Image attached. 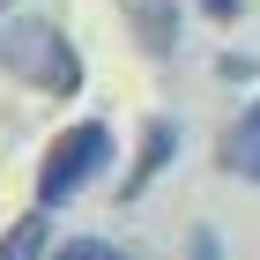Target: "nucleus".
<instances>
[{
    "label": "nucleus",
    "instance_id": "obj_1",
    "mask_svg": "<svg viewBox=\"0 0 260 260\" xmlns=\"http://www.w3.org/2000/svg\"><path fill=\"white\" fill-rule=\"evenodd\" d=\"M0 67L15 82H30V89H45V97H75L82 89V52L67 45L60 22H45V15H15L0 30Z\"/></svg>",
    "mask_w": 260,
    "mask_h": 260
},
{
    "label": "nucleus",
    "instance_id": "obj_2",
    "mask_svg": "<svg viewBox=\"0 0 260 260\" xmlns=\"http://www.w3.org/2000/svg\"><path fill=\"white\" fill-rule=\"evenodd\" d=\"M112 156H119V141H112V126H104V119L67 126V134L45 149V164H38V208H67L82 186L104 179V164H112Z\"/></svg>",
    "mask_w": 260,
    "mask_h": 260
},
{
    "label": "nucleus",
    "instance_id": "obj_3",
    "mask_svg": "<svg viewBox=\"0 0 260 260\" xmlns=\"http://www.w3.org/2000/svg\"><path fill=\"white\" fill-rule=\"evenodd\" d=\"M223 171H238V179L260 186V97L245 104L238 119H231V134H223Z\"/></svg>",
    "mask_w": 260,
    "mask_h": 260
},
{
    "label": "nucleus",
    "instance_id": "obj_4",
    "mask_svg": "<svg viewBox=\"0 0 260 260\" xmlns=\"http://www.w3.org/2000/svg\"><path fill=\"white\" fill-rule=\"evenodd\" d=\"M171 156H179V126H171V119H156L149 134H141V164L126 171V201H134V193H149V179H164V164H171Z\"/></svg>",
    "mask_w": 260,
    "mask_h": 260
},
{
    "label": "nucleus",
    "instance_id": "obj_5",
    "mask_svg": "<svg viewBox=\"0 0 260 260\" xmlns=\"http://www.w3.org/2000/svg\"><path fill=\"white\" fill-rule=\"evenodd\" d=\"M126 15L141 22L149 52H171V15H179V0H126Z\"/></svg>",
    "mask_w": 260,
    "mask_h": 260
},
{
    "label": "nucleus",
    "instance_id": "obj_6",
    "mask_svg": "<svg viewBox=\"0 0 260 260\" xmlns=\"http://www.w3.org/2000/svg\"><path fill=\"white\" fill-rule=\"evenodd\" d=\"M45 216H52V208H30V216H22L15 231L0 238V260H38V253H45V231H52Z\"/></svg>",
    "mask_w": 260,
    "mask_h": 260
},
{
    "label": "nucleus",
    "instance_id": "obj_7",
    "mask_svg": "<svg viewBox=\"0 0 260 260\" xmlns=\"http://www.w3.org/2000/svg\"><path fill=\"white\" fill-rule=\"evenodd\" d=\"M52 260H126V253H119V245H104V238H67Z\"/></svg>",
    "mask_w": 260,
    "mask_h": 260
},
{
    "label": "nucleus",
    "instance_id": "obj_8",
    "mask_svg": "<svg viewBox=\"0 0 260 260\" xmlns=\"http://www.w3.org/2000/svg\"><path fill=\"white\" fill-rule=\"evenodd\" d=\"M201 8H208L216 22H231V15H238V0H201Z\"/></svg>",
    "mask_w": 260,
    "mask_h": 260
}]
</instances>
